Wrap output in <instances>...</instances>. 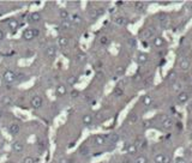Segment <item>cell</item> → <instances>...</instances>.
Here are the masks:
<instances>
[{
    "instance_id": "cell-41",
    "label": "cell",
    "mask_w": 192,
    "mask_h": 163,
    "mask_svg": "<svg viewBox=\"0 0 192 163\" xmlns=\"http://www.w3.org/2000/svg\"><path fill=\"white\" fill-rule=\"evenodd\" d=\"M174 163H187V162H186V159L183 158V157H177L175 161H174Z\"/></svg>"
},
{
    "instance_id": "cell-35",
    "label": "cell",
    "mask_w": 192,
    "mask_h": 163,
    "mask_svg": "<svg viewBox=\"0 0 192 163\" xmlns=\"http://www.w3.org/2000/svg\"><path fill=\"white\" fill-rule=\"evenodd\" d=\"M100 43L102 46H107L109 43V39L107 37V36H101V37H100Z\"/></svg>"
},
{
    "instance_id": "cell-49",
    "label": "cell",
    "mask_w": 192,
    "mask_h": 163,
    "mask_svg": "<svg viewBox=\"0 0 192 163\" xmlns=\"http://www.w3.org/2000/svg\"><path fill=\"white\" fill-rule=\"evenodd\" d=\"M190 138H191V139H192V133H191V136H190Z\"/></svg>"
},
{
    "instance_id": "cell-4",
    "label": "cell",
    "mask_w": 192,
    "mask_h": 163,
    "mask_svg": "<svg viewBox=\"0 0 192 163\" xmlns=\"http://www.w3.org/2000/svg\"><path fill=\"white\" fill-rule=\"evenodd\" d=\"M154 161L155 163H170V157L165 154H156Z\"/></svg>"
},
{
    "instance_id": "cell-1",
    "label": "cell",
    "mask_w": 192,
    "mask_h": 163,
    "mask_svg": "<svg viewBox=\"0 0 192 163\" xmlns=\"http://www.w3.org/2000/svg\"><path fill=\"white\" fill-rule=\"evenodd\" d=\"M37 35H39V30H36V29H25L22 34V37L25 41H31L36 37Z\"/></svg>"
},
{
    "instance_id": "cell-23",
    "label": "cell",
    "mask_w": 192,
    "mask_h": 163,
    "mask_svg": "<svg viewBox=\"0 0 192 163\" xmlns=\"http://www.w3.org/2000/svg\"><path fill=\"white\" fill-rule=\"evenodd\" d=\"M93 120H94V118H93V115H90V114H85V115L83 116V119H82L83 124L86 125V126L91 125V124H93Z\"/></svg>"
},
{
    "instance_id": "cell-14",
    "label": "cell",
    "mask_w": 192,
    "mask_h": 163,
    "mask_svg": "<svg viewBox=\"0 0 192 163\" xmlns=\"http://www.w3.org/2000/svg\"><path fill=\"white\" fill-rule=\"evenodd\" d=\"M94 140H95V144L99 145V146L104 145V144H106V136L104 134H97V136H95Z\"/></svg>"
},
{
    "instance_id": "cell-16",
    "label": "cell",
    "mask_w": 192,
    "mask_h": 163,
    "mask_svg": "<svg viewBox=\"0 0 192 163\" xmlns=\"http://www.w3.org/2000/svg\"><path fill=\"white\" fill-rule=\"evenodd\" d=\"M70 18H71V19H68V21L71 22L72 24H76V25H79V24H82V22H83L82 17H81L79 14H77V13H73Z\"/></svg>"
},
{
    "instance_id": "cell-17",
    "label": "cell",
    "mask_w": 192,
    "mask_h": 163,
    "mask_svg": "<svg viewBox=\"0 0 192 163\" xmlns=\"http://www.w3.org/2000/svg\"><path fill=\"white\" fill-rule=\"evenodd\" d=\"M58 46L61 48H66L68 46V39L66 36H59L58 37Z\"/></svg>"
},
{
    "instance_id": "cell-32",
    "label": "cell",
    "mask_w": 192,
    "mask_h": 163,
    "mask_svg": "<svg viewBox=\"0 0 192 163\" xmlns=\"http://www.w3.org/2000/svg\"><path fill=\"white\" fill-rule=\"evenodd\" d=\"M76 60L78 61V62H84L85 60H86V55L84 53H78L77 55H76Z\"/></svg>"
},
{
    "instance_id": "cell-12",
    "label": "cell",
    "mask_w": 192,
    "mask_h": 163,
    "mask_svg": "<svg viewBox=\"0 0 192 163\" xmlns=\"http://www.w3.org/2000/svg\"><path fill=\"white\" fill-rule=\"evenodd\" d=\"M119 140V134L118 133H111V134H106V143L109 144H115Z\"/></svg>"
},
{
    "instance_id": "cell-39",
    "label": "cell",
    "mask_w": 192,
    "mask_h": 163,
    "mask_svg": "<svg viewBox=\"0 0 192 163\" xmlns=\"http://www.w3.org/2000/svg\"><path fill=\"white\" fill-rule=\"evenodd\" d=\"M76 82H77V78H76L75 76H70L68 79H67V83H68L70 85H73Z\"/></svg>"
},
{
    "instance_id": "cell-43",
    "label": "cell",
    "mask_w": 192,
    "mask_h": 163,
    "mask_svg": "<svg viewBox=\"0 0 192 163\" xmlns=\"http://www.w3.org/2000/svg\"><path fill=\"white\" fill-rule=\"evenodd\" d=\"M187 109H188V112H192V100L188 102V106H187Z\"/></svg>"
},
{
    "instance_id": "cell-19",
    "label": "cell",
    "mask_w": 192,
    "mask_h": 163,
    "mask_svg": "<svg viewBox=\"0 0 192 163\" xmlns=\"http://www.w3.org/2000/svg\"><path fill=\"white\" fill-rule=\"evenodd\" d=\"M66 93H67V88L64 84H59L57 86V95L58 96H64V95H66Z\"/></svg>"
},
{
    "instance_id": "cell-20",
    "label": "cell",
    "mask_w": 192,
    "mask_h": 163,
    "mask_svg": "<svg viewBox=\"0 0 192 163\" xmlns=\"http://www.w3.org/2000/svg\"><path fill=\"white\" fill-rule=\"evenodd\" d=\"M137 151H138V148H137L136 144H129L127 148H126V152L129 155H134V154H137Z\"/></svg>"
},
{
    "instance_id": "cell-11",
    "label": "cell",
    "mask_w": 192,
    "mask_h": 163,
    "mask_svg": "<svg viewBox=\"0 0 192 163\" xmlns=\"http://www.w3.org/2000/svg\"><path fill=\"white\" fill-rule=\"evenodd\" d=\"M161 125H162V127L165 130H170L173 126H174V122H173V120L170 118H165V119H162Z\"/></svg>"
},
{
    "instance_id": "cell-3",
    "label": "cell",
    "mask_w": 192,
    "mask_h": 163,
    "mask_svg": "<svg viewBox=\"0 0 192 163\" xmlns=\"http://www.w3.org/2000/svg\"><path fill=\"white\" fill-rule=\"evenodd\" d=\"M42 103H43V100L41 96H34L30 100V106H31V108H34V109H40L42 107Z\"/></svg>"
},
{
    "instance_id": "cell-9",
    "label": "cell",
    "mask_w": 192,
    "mask_h": 163,
    "mask_svg": "<svg viewBox=\"0 0 192 163\" xmlns=\"http://www.w3.org/2000/svg\"><path fill=\"white\" fill-rule=\"evenodd\" d=\"M7 27H9V29H11L12 31L17 30V29H18V27H19L18 19H16V18H10V19L7 21Z\"/></svg>"
},
{
    "instance_id": "cell-48",
    "label": "cell",
    "mask_w": 192,
    "mask_h": 163,
    "mask_svg": "<svg viewBox=\"0 0 192 163\" xmlns=\"http://www.w3.org/2000/svg\"><path fill=\"white\" fill-rule=\"evenodd\" d=\"M1 116H3V112H1V111H0V118H1Z\"/></svg>"
},
{
    "instance_id": "cell-47",
    "label": "cell",
    "mask_w": 192,
    "mask_h": 163,
    "mask_svg": "<svg viewBox=\"0 0 192 163\" xmlns=\"http://www.w3.org/2000/svg\"><path fill=\"white\" fill-rule=\"evenodd\" d=\"M123 163H130V159H127V158H124V159H123Z\"/></svg>"
},
{
    "instance_id": "cell-34",
    "label": "cell",
    "mask_w": 192,
    "mask_h": 163,
    "mask_svg": "<svg viewBox=\"0 0 192 163\" xmlns=\"http://www.w3.org/2000/svg\"><path fill=\"white\" fill-rule=\"evenodd\" d=\"M113 94L116 96V97H120V96H123V94H124V91H123V89H121L120 86H118V88H115L114 89V91H113Z\"/></svg>"
},
{
    "instance_id": "cell-37",
    "label": "cell",
    "mask_w": 192,
    "mask_h": 163,
    "mask_svg": "<svg viewBox=\"0 0 192 163\" xmlns=\"http://www.w3.org/2000/svg\"><path fill=\"white\" fill-rule=\"evenodd\" d=\"M124 73H125V67H123V66L116 67V70H115V75L116 76H121V75H124Z\"/></svg>"
},
{
    "instance_id": "cell-38",
    "label": "cell",
    "mask_w": 192,
    "mask_h": 163,
    "mask_svg": "<svg viewBox=\"0 0 192 163\" xmlns=\"http://www.w3.org/2000/svg\"><path fill=\"white\" fill-rule=\"evenodd\" d=\"M129 121H130L131 124L137 122V121H138V115H137V114H130V116H129Z\"/></svg>"
},
{
    "instance_id": "cell-27",
    "label": "cell",
    "mask_w": 192,
    "mask_h": 163,
    "mask_svg": "<svg viewBox=\"0 0 192 163\" xmlns=\"http://www.w3.org/2000/svg\"><path fill=\"white\" fill-rule=\"evenodd\" d=\"M103 9H97V10H94L93 12H90V17L93 18V19H94V18H97V17H100L101 14H103Z\"/></svg>"
},
{
    "instance_id": "cell-44",
    "label": "cell",
    "mask_w": 192,
    "mask_h": 163,
    "mask_svg": "<svg viewBox=\"0 0 192 163\" xmlns=\"http://www.w3.org/2000/svg\"><path fill=\"white\" fill-rule=\"evenodd\" d=\"M59 163H70V161H68L67 158H61V159L59 161Z\"/></svg>"
},
{
    "instance_id": "cell-7",
    "label": "cell",
    "mask_w": 192,
    "mask_h": 163,
    "mask_svg": "<svg viewBox=\"0 0 192 163\" xmlns=\"http://www.w3.org/2000/svg\"><path fill=\"white\" fill-rule=\"evenodd\" d=\"M19 131H21V126H19L18 122H12V124H10V126H9V132H10L12 136L18 134Z\"/></svg>"
},
{
    "instance_id": "cell-26",
    "label": "cell",
    "mask_w": 192,
    "mask_h": 163,
    "mask_svg": "<svg viewBox=\"0 0 192 163\" xmlns=\"http://www.w3.org/2000/svg\"><path fill=\"white\" fill-rule=\"evenodd\" d=\"M60 28L63 29V30H70L72 28V23L70 22L68 19L67 21H61V24H60Z\"/></svg>"
},
{
    "instance_id": "cell-33",
    "label": "cell",
    "mask_w": 192,
    "mask_h": 163,
    "mask_svg": "<svg viewBox=\"0 0 192 163\" xmlns=\"http://www.w3.org/2000/svg\"><path fill=\"white\" fill-rule=\"evenodd\" d=\"M134 163H148V158L145 156H138L134 159Z\"/></svg>"
},
{
    "instance_id": "cell-22",
    "label": "cell",
    "mask_w": 192,
    "mask_h": 163,
    "mask_svg": "<svg viewBox=\"0 0 192 163\" xmlns=\"http://www.w3.org/2000/svg\"><path fill=\"white\" fill-rule=\"evenodd\" d=\"M114 23L116 25H119V27H124V25H126L127 21H126V18H124V17H116V18H114Z\"/></svg>"
},
{
    "instance_id": "cell-42",
    "label": "cell",
    "mask_w": 192,
    "mask_h": 163,
    "mask_svg": "<svg viewBox=\"0 0 192 163\" xmlns=\"http://www.w3.org/2000/svg\"><path fill=\"white\" fill-rule=\"evenodd\" d=\"M175 77H177V73L175 72H170V75H169V79H172L173 78V80L175 79Z\"/></svg>"
},
{
    "instance_id": "cell-21",
    "label": "cell",
    "mask_w": 192,
    "mask_h": 163,
    "mask_svg": "<svg viewBox=\"0 0 192 163\" xmlns=\"http://www.w3.org/2000/svg\"><path fill=\"white\" fill-rule=\"evenodd\" d=\"M137 61H138V64H145L148 61V54L139 53L138 57H137Z\"/></svg>"
},
{
    "instance_id": "cell-18",
    "label": "cell",
    "mask_w": 192,
    "mask_h": 163,
    "mask_svg": "<svg viewBox=\"0 0 192 163\" xmlns=\"http://www.w3.org/2000/svg\"><path fill=\"white\" fill-rule=\"evenodd\" d=\"M172 90H173V93H181V90H183V83L181 82H174L172 84Z\"/></svg>"
},
{
    "instance_id": "cell-28",
    "label": "cell",
    "mask_w": 192,
    "mask_h": 163,
    "mask_svg": "<svg viewBox=\"0 0 192 163\" xmlns=\"http://www.w3.org/2000/svg\"><path fill=\"white\" fill-rule=\"evenodd\" d=\"M59 16H60V18L63 21H67L68 19V17H70V14H68V11L67 10H60V12H59Z\"/></svg>"
},
{
    "instance_id": "cell-5",
    "label": "cell",
    "mask_w": 192,
    "mask_h": 163,
    "mask_svg": "<svg viewBox=\"0 0 192 163\" xmlns=\"http://www.w3.org/2000/svg\"><path fill=\"white\" fill-rule=\"evenodd\" d=\"M155 28H148V29H144L142 32H141V36H142V39L143 40H149L151 39L154 34H155Z\"/></svg>"
},
{
    "instance_id": "cell-13",
    "label": "cell",
    "mask_w": 192,
    "mask_h": 163,
    "mask_svg": "<svg viewBox=\"0 0 192 163\" xmlns=\"http://www.w3.org/2000/svg\"><path fill=\"white\" fill-rule=\"evenodd\" d=\"M188 98H190L188 94L185 93V91H183V93H179V95H178V97H177V101H178V103L183 104V103H186V102L188 101Z\"/></svg>"
},
{
    "instance_id": "cell-24",
    "label": "cell",
    "mask_w": 192,
    "mask_h": 163,
    "mask_svg": "<svg viewBox=\"0 0 192 163\" xmlns=\"http://www.w3.org/2000/svg\"><path fill=\"white\" fill-rule=\"evenodd\" d=\"M1 103L4 104V106H12V103H13V98L11 97V96H3V98H1Z\"/></svg>"
},
{
    "instance_id": "cell-8",
    "label": "cell",
    "mask_w": 192,
    "mask_h": 163,
    "mask_svg": "<svg viewBox=\"0 0 192 163\" xmlns=\"http://www.w3.org/2000/svg\"><path fill=\"white\" fill-rule=\"evenodd\" d=\"M11 148H12V150L14 151V152H22L23 150H24V144L22 143V141H13L12 144H11Z\"/></svg>"
},
{
    "instance_id": "cell-45",
    "label": "cell",
    "mask_w": 192,
    "mask_h": 163,
    "mask_svg": "<svg viewBox=\"0 0 192 163\" xmlns=\"http://www.w3.org/2000/svg\"><path fill=\"white\" fill-rule=\"evenodd\" d=\"M4 39V32L1 31V30H0V41H1Z\"/></svg>"
},
{
    "instance_id": "cell-15",
    "label": "cell",
    "mask_w": 192,
    "mask_h": 163,
    "mask_svg": "<svg viewBox=\"0 0 192 163\" xmlns=\"http://www.w3.org/2000/svg\"><path fill=\"white\" fill-rule=\"evenodd\" d=\"M188 67H190V61H188V59L181 58V59L179 60V68L183 70V71H187Z\"/></svg>"
},
{
    "instance_id": "cell-36",
    "label": "cell",
    "mask_w": 192,
    "mask_h": 163,
    "mask_svg": "<svg viewBox=\"0 0 192 163\" xmlns=\"http://www.w3.org/2000/svg\"><path fill=\"white\" fill-rule=\"evenodd\" d=\"M134 7H136V10H138V11H144V10H145V4H144V3H136V4H134Z\"/></svg>"
},
{
    "instance_id": "cell-2",
    "label": "cell",
    "mask_w": 192,
    "mask_h": 163,
    "mask_svg": "<svg viewBox=\"0 0 192 163\" xmlns=\"http://www.w3.org/2000/svg\"><path fill=\"white\" fill-rule=\"evenodd\" d=\"M17 78V75L14 73V72L12 70H7L4 72V75H3V80L5 84H12Z\"/></svg>"
},
{
    "instance_id": "cell-46",
    "label": "cell",
    "mask_w": 192,
    "mask_h": 163,
    "mask_svg": "<svg viewBox=\"0 0 192 163\" xmlns=\"http://www.w3.org/2000/svg\"><path fill=\"white\" fill-rule=\"evenodd\" d=\"M68 5H71V6H78L79 4L78 3H68Z\"/></svg>"
},
{
    "instance_id": "cell-29",
    "label": "cell",
    "mask_w": 192,
    "mask_h": 163,
    "mask_svg": "<svg viewBox=\"0 0 192 163\" xmlns=\"http://www.w3.org/2000/svg\"><path fill=\"white\" fill-rule=\"evenodd\" d=\"M169 24H170V19L168 17H165V18H162V19H161V27L163 29H167L169 27Z\"/></svg>"
},
{
    "instance_id": "cell-10",
    "label": "cell",
    "mask_w": 192,
    "mask_h": 163,
    "mask_svg": "<svg viewBox=\"0 0 192 163\" xmlns=\"http://www.w3.org/2000/svg\"><path fill=\"white\" fill-rule=\"evenodd\" d=\"M41 19H42V16H41L40 12H32L29 16V22L30 23H39Z\"/></svg>"
},
{
    "instance_id": "cell-40",
    "label": "cell",
    "mask_w": 192,
    "mask_h": 163,
    "mask_svg": "<svg viewBox=\"0 0 192 163\" xmlns=\"http://www.w3.org/2000/svg\"><path fill=\"white\" fill-rule=\"evenodd\" d=\"M23 163H35V159H34L32 157L28 156V157H25V158L23 159Z\"/></svg>"
},
{
    "instance_id": "cell-30",
    "label": "cell",
    "mask_w": 192,
    "mask_h": 163,
    "mask_svg": "<svg viewBox=\"0 0 192 163\" xmlns=\"http://www.w3.org/2000/svg\"><path fill=\"white\" fill-rule=\"evenodd\" d=\"M143 104L144 106H150L151 103H152V97L150 96V95H145L144 97H143Z\"/></svg>"
},
{
    "instance_id": "cell-25",
    "label": "cell",
    "mask_w": 192,
    "mask_h": 163,
    "mask_svg": "<svg viewBox=\"0 0 192 163\" xmlns=\"http://www.w3.org/2000/svg\"><path fill=\"white\" fill-rule=\"evenodd\" d=\"M163 43H165V40H163L162 37H160V36H157V37H155V39H154V46H155L156 48L162 47Z\"/></svg>"
},
{
    "instance_id": "cell-6",
    "label": "cell",
    "mask_w": 192,
    "mask_h": 163,
    "mask_svg": "<svg viewBox=\"0 0 192 163\" xmlns=\"http://www.w3.org/2000/svg\"><path fill=\"white\" fill-rule=\"evenodd\" d=\"M45 54H46L47 58L53 59V58H55V55H57V48H55L54 46H48V47L46 48V50H45Z\"/></svg>"
},
{
    "instance_id": "cell-31",
    "label": "cell",
    "mask_w": 192,
    "mask_h": 163,
    "mask_svg": "<svg viewBox=\"0 0 192 163\" xmlns=\"http://www.w3.org/2000/svg\"><path fill=\"white\" fill-rule=\"evenodd\" d=\"M79 152H81V155H82V156H88V155L90 154V150H89V148H88V146L83 145V146H81Z\"/></svg>"
}]
</instances>
